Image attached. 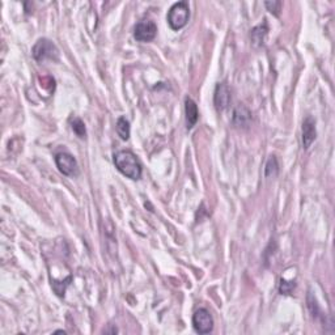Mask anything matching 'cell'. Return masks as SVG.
<instances>
[{
	"instance_id": "6da1fadb",
	"label": "cell",
	"mask_w": 335,
	"mask_h": 335,
	"mask_svg": "<svg viewBox=\"0 0 335 335\" xmlns=\"http://www.w3.org/2000/svg\"><path fill=\"white\" fill-rule=\"evenodd\" d=\"M114 164L126 177L139 180L142 177V165L131 151H120L114 154Z\"/></svg>"
},
{
	"instance_id": "7a4b0ae2",
	"label": "cell",
	"mask_w": 335,
	"mask_h": 335,
	"mask_svg": "<svg viewBox=\"0 0 335 335\" xmlns=\"http://www.w3.org/2000/svg\"><path fill=\"white\" fill-rule=\"evenodd\" d=\"M190 17V8L187 2H178L173 4L168 12V24L173 30H180L186 27Z\"/></svg>"
},
{
	"instance_id": "3957f363",
	"label": "cell",
	"mask_w": 335,
	"mask_h": 335,
	"mask_svg": "<svg viewBox=\"0 0 335 335\" xmlns=\"http://www.w3.org/2000/svg\"><path fill=\"white\" fill-rule=\"evenodd\" d=\"M33 56L35 61L45 62V61H58L59 51L55 45L46 38H41L35 42L33 46Z\"/></svg>"
},
{
	"instance_id": "277c9868",
	"label": "cell",
	"mask_w": 335,
	"mask_h": 335,
	"mask_svg": "<svg viewBox=\"0 0 335 335\" xmlns=\"http://www.w3.org/2000/svg\"><path fill=\"white\" fill-rule=\"evenodd\" d=\"M55 164L58 166L59 172L67 177H75L79 174V165L72 154L67 152H61L55 154Z\"/></svg>"
},
{
	"instance_id": "5b68a950",
	"label": "cell",
	"mask_w": 335,
	"mask_h": 335,
	"mask_svg": "<svg viewBox=\"0 0 335 335\" xmlns=\"http://www.w3.org/2000/svg\"><path fill=\"white\" fill-rule=\"evenodd\" d=\"M192 326L199 334H208L213 329V318L207 309H198L192 316Z\"/></svg>"
},
{
	"instance_id": "8992f818",
	"label": "cell",
	"mask_w": 335,
	"mask_h": 335,
	"mask_svg": "<svg viewBox=\"0 0 335 335\" xmlns=\"http://www.w3.org/2000/svg\"><path fill=\"white\" fill-rule=\"evenodd\" d=\"M157 33V27L152 20H142L136 24L134 37L139 42H151Z\"/></svg>"
},
{
	"instance_id": "52a82bcc",
	"label": "cell",
	"mask_w": 335,
	"mask_h": 335,
	"mask_svg": "<svg viewBox=\"0 0 335 335\" xmlns=\"http://www.w3.org/2000/svg\"><path fill=\"white\" fill-rule=\"evenodd\" d=\"M213 102L218 110L223 111L228 108L230 102V91L227 84L222 83V84L216 85L215 94H213Z\"/></svg>"
},
{
	"instance_id": "ba28073f",
	"label": "cell",
	"mask_w": 335,
	"mask_h": 335,
	"mask_svg": "<svg viewBox=\"0 0 335 335\" xmlns=\"http://www.w3.org/2000/svg\"><path fill=\"white\" fill-rule=\"evenodd\" d=\"M316 122L312 117H306L303 122V147L308 149L316 140Z\"/></svg>"
},
{
	"instance_id": "9c48e42d",
	"label": "cell",
	"mask_w": 335,
	"mask_h": 335,
	"mask_svg": "<svg viewBox=\"0 0 335 335\" xmlns=\"http://www.w3.org/2000/svg\"><path fill=\"white\" fill-rule=\"evenodd\" d=\"M185 111H186V125L189 130H191L194 126L196 125L199 118V113H198V106L191 98L187 97L185 100Z\"/></svg>"
},
{
	"instance_id": "30bf717a",
	"label": "cell",
	"mask_w": 335,
	"mask_h": 335,
	"mask_svg": "<svg viewBox=\"0 0 335 335\" xmlns=\"http://www.w3.org/2000/svg\"><path fill=\"white\" fill-rule=\"evenodd\" d=\"M251 120V114L244 105L237 106L233 113V125L237 127H248Z\"/></svg>"
},
{
	"instance_id": "8fae6325",
	"label": "cell",
	"mask_w": 335,
	"mask_h": 335,
	"mask_svg": "<svg viewBox=\"0 0 335 335\" xmlns=\"http://www.w3.org/2000/svg\"><path fill=\"white\" fill-rule=\"evenodd\" d=\"M267 34V27L266 25H260L255 27L250 33V38L255 46H261L265 42V37Z\"/></svg>"
},
{
	"instance_id": "7c38bea8",
	"label": "cell",
	"mask_w": 335,
	"mask_h": 335,
	"mask_svg": "<svg viewBox=\"0 0 335 335\" xmlns=\"http://www.w3.org/2000/svg\"><path fill=\"white\" fill-rule=\"evenodd\" d=\"M117 132L122 140H127L130 137V123L125 117L118 118L117 121Z\"/></svg>"
},
{
	"instance_id": "4fadbf2b",
	"label": "cell",
	"mask_w": 335,
	"mask_h": 335,
	"mask_svg": "<svg viewBox=\"0 0 335 335\" xmlns=\"http://www.w3.org/2000/svg\"><path fill=\"white\" fill-rule=\"evenodd\" d=\"M71 127H72L73 132H75L76 135L79 137H85V135H87V130H85V125L84 122H83L80 118L75 117L73 120H71Z\"/></svg>"
},
{
	"instance_id": "5bb4252c",
	"label": "cell",
	"mask_w": 335,
	"mask_h": 335,
	"mask_svg": "<svg viewBox=\"0 0 335 335\" xmlns=\"http://www.w3.org/2000/svg\"><path fill=\"white\" fill-rule=\"evenodd\" d=\"M278 170H279V165H278V160L275 156H271V157L268 159L267 164H266L265 168V175L266 177H274L277 175Z\"/></svg>"
},
{
	"instance_id": "9a60e30c",
	"label": "cell",
	"mask_w": 335,
	"mask_h": 335,
	"mask_svg": "<svg viewBox=\"0 0 335 335\" xmlns=\"http://www.w3.org/2000/svg\"><path fill=\"white\" fill-rule=\"evenodd\" d=\"M308 306L309 309H310V312H312L313 317H320V308H318L317 305V301H316V299L313 298L312 293L308 294Z\"/></svg>"
},
{
	"instance_id": "2e32d148",
	"label": "cell",
	"mask_w": 335,
	"mask_h": 335,
	"mask_svg": "<svg viewBox=\"0 0 335 335\" xmlns=\"http://www.w3.org/2000/svg\"><path fill=\"white\" fill-rule=\"evenodd\" d=\"M265 6H266V8H267L268 11L271 12V13H274L275 16L280 15V9H282V2H266Z\"/></svg>"
},
{
	"instance_id": "e0dca14e",
	"label": "cell",
	"mask_w": 335,
	"mask_h": 335,
	"mask_svg": "<svg viewBox=\"0 0 335 335\" xmlns=\"http://www.w3.org/2000/svg\"><path fill=\"white\" fill-rule=\"evenodd\" d=\"M294 288V283H291V284H288V283L286 282V280H283L280 282V292L284 294H291V292L293 291Z\"/></svg>"
}]
</instances>
